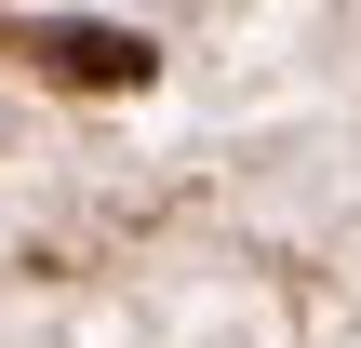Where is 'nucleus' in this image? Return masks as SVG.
<instances>
[{"mask_svg":"<svg viewBox=\"0 0 361 348\" xmlns=\"http://www.w3.org/2000/svg\"><path fill=\"white\" fill-rule=\"evenodd\" d=\"M13 54H27L40 80H67V94H134V80H161V40L94 27V13H54V27H27Z\"/></svg>","mask_w":361,"mask_h":348,"instance_id":"f257e3e1","label":"nucleus"}]
</instances>
